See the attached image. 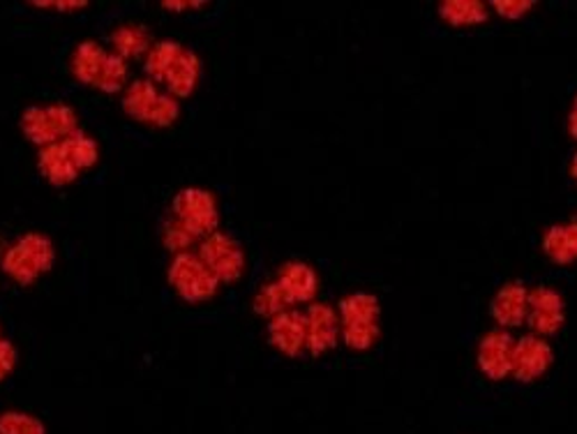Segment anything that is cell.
<instances>
[{"label": "cell", "instance_id": "obj_1", "mask_svg": "<svg viewBox=\"0 0 577 434\" xmlns=\"http://www.w3.org/2000/svg\"><path fill=\"white\" fill-rule=\"evenodd\" d=\"M340 337L353 351H368L381 335V303L374 294L353 292L338 305Z\"/></svg>", "mask_w": 577, "mask_h": 434}, {"label": "cell", "instance_id": "obj_2", "mask_svg": "<svg viewBox=\"0 0 577 434\" xmlns=\"http://www.w3.org/2000/svg\"><path fill=\"white\" fill-rule=\"evenodd\" d=\"M149 75L155 82H164L176 95H187L197 86L199 61L192 52H183L178 44L164 42L149 56Z\"/></svg>", "mask_w": 577, "mask_h": 434}, {"label": "cell", "instance_id": "obj_3", "mask_svg": "<svg viewBox=\"0 0 577 434\" xmlns=\"http://www.w3.org/2000/svg\"><path fill=\"white\" fill-rule=\"evenodd\" d=\"M72 67H75V75L84 84L102 90H118L126 79L123 61L113 54H107L95 42H86L79 46L75 58H72Z\"/></svg>", "mask_w": 577, "mask_h": 434}, {"label": "cell", "instance_id": "obj_4", "mask_svg": "<svg viewBox=\"0 0 577 434\" xmlns=\"http://www.w3.org/2000/svg\"><path fill=\"white\" fill-rule=\"evenodd\" d=\"M566 324V301L564 296L547 284H538L529 289V307L524 326L529 333L549 337L557 335Z\"/></svg>", "mask_w": 577, "mask_h": 434}, {"label": "cell", "instance_id": "obj_5", "mask_svg": "<svg viewBox=\"0 0 577 434\" xmlns=\"http://www.w3.org/2000/svg\"><path fill=\"white\" fill-rule=\"evenodd\" d=\"M54 261V248L44 236H26L6 254L3 269L19 282L29 284L44 271H50Z\"/></svg>", "mask_w": 577, "mask_h": 434}, {"label": "cell", "instance_id": "obj_6", "mask_svg": "<svg viewBox=\"0 0 577 434\" xmlns=\"http://www.w3.org/2000/svg\"><path fill=\"white\" fill-rule=\"evenodd\" d=\"M172 284L185 301L199 303L208 301L218 292L220 280L213 275V271L206 267L199 254L183 252L176 257L172 267Z\"/></svg>", "mask_w": 577, "mask_h": 434}, {"label": "cell", "instance_id": "obj_7", "mask_svg": "<svg viewBox=\"0 0 577 434\" xmlns=\"http://www.w3.org/2000/svg\"><path fill=\"white\" fill-rule=\"evenodd\" d=\"M176 215H178V227L192 236V238H199V236H210L215 234V227H218V206H215V199L210 192L206 189H185L178 195L176 204Z\"/></svg>", "mask_w": 577, "mask_h": 434}, {"label": "cell", "instance_id": "obj_8", "mask_svg": "<svg viewBox=\"0 0 577 434\" xmlns=\"http://www.w3.org/2000/svg\"><path fill=\"white\" fill-rule=\"evenodd\" d=\"M555 364V349L547 343V337L526 333L515 340L513 349V372L511 377L520 383H534L547 375Z\"/></svg>", "mask_w": 577, "mask_h": 434}, {"label": "cell", "instance_id": "obj_9", "mask_svg": "<svg viewBox=\"0 0 577 434\" xmlns=\"http://www.w3.org/2000/svg\"><path fill=\"white\" fill-rule=\"evenodd\" d=\"M513 349H515V337L511 335V330L494 328L486 333L476 347L478 370L490 381L509 379L513 372Z\"/></svg>", "mask_w": 577, "mask_h": 434}, {"label": "cell", "instance_id": "obj_10", "mask_svg": "<svg viewBox=\"0 0 577 434\" xmlns=\"http://www.w3.org/2000/svg\"><path fill=\"white\" fill-rule=\"evenodd\" d=\"M202 261L220 282H236L246 273V254L236 240L227 234H210L199 252Z\"/></svg>", "mask_w": 577, "mask_h": 434}, {"label": "cell", "instance_id": "obj_11", "mask_svg": "<svg viewBox=\"0 0 577 434\" xmlns=\"http://www.w3.org/2000/svg\"><path fill=\"white\" fill-rule=\"evenodd\" d=\"M126 111L141 120V123L153 126H170L178 116V107L174 105V100L164 98L149 82H137L134 86H130L126 95Z\"/></svg>", "mask_w": 577, "mask_h": 434}, {"label": "cell", "instance_id": "obj_12", "mask_svg": "<svg viewBox=\"0 0 577 434\" xmlns=\"http://www.w3.org/2000/svg\"><path fill=\"white\" fill-rule=\"evenodd\" d=\"M75 111L65 107H33L23 116V130L37 143H58L75 132Z\"/></svg>", "mask_w": 577, "mask_h": 434}, {"label": "cell", "instance_id": "obj_13", "mask_svg": "<svg viewBox=\"0 0 577 434\" xmlns=\"http://www.w3.org/2000/svg\"><path fill=\"white\" fill-rule=\"evenodd\" d=\"M303 315H305V330H307V351L312 356H324L330 349L338 347L340 340L338 310H333L326 303H309Z\"/></svg>", "mask_w": 577, "mask_h": 434}, {"label": "cell", "instance_id": "obj_14", "mask_svg": "<svg viewBox=\"0 0 577 434\" xmlns=\"http://www.w3.org/2000/svg\"><path fill=\"white\" fill-rule=\"evenodd\" d=\"M529 286L524 282H507L497 289L490 301V317L501 330H515L526 322Z\"/></svg>", "mask_w": 577, "mask_h": 434}, {"label": "cell", "instance_id": "obj_15", "mask_svg": "<svg viewBox=\"0 0 577 434\" xmlns=\"http://www.w3.org/2000/svg\"><path fill=\"white\" fill-rule=\"evenodd\" d=\"M269 343L284 356H301L307 351V330L305 315L301 310L292 307L280 312L269 324Z\"/></svg>", "mask_w": 577, "mask_h": 434}, {"label": "cell", "instance_id": "obj_16", "mask_svg": "<svg viewBox=\"0 0 577 434\" xmlns=\"http://www.w3.org/2000/svg\"><path fill=\"white\" fill-rule=\"evenodd\" d=\"M275 284L280 286V292L284 294L288 307L312 303L319 292V278L315 269L307 267L303 261H288L280 269Z\"/></svg>", "mask_w": 577, "mask_h": 434}, {"label": "cell", "instance_id": "obj_17", "mask_svg": "<svg viewBox=\"0 0 577 434\" xmlns=\"http://www.w3.org/2000/svg\"><path fill=\"white\" fill-rule=\"evenodd\" d=\"M543 254L557 263V267H570L577 261V220L562 225H552L541 240Z\"/></svg>", "mask_w": 577, "mask_h": 434}, {"label": "cell", "instance_id": "obj_18", "mask_svg": "<svg viewBox=\"0 0 577 434\" xmlns=\"http://www.w3.org/2000/svg\"><path fill=\"white\" fill-rule=\"evenodd\" d=\"M439 19L450 29H476L490 19V6L480 0H442L437 6Z\"/></svg>", "mask_w": 577, "mask_h": 434}, {"label": "cell", "instance_id": "obj_19", "mask_svg": "<svg viewBox=\"0 0 577 434\" xmlns=\"http://www.w3.org/2000/svg\"><path fill=\"white\" fill-rule=\"evenodd\" d=\"M40 169L44 172V176L56 185H65L69 181H75L77 172H79V166L75 164V160H72V155L65 147V141L50 143V147L42 151Z\"/></svg>", "mask_w": 577, "mask_h": 434}, {"label": "cell", "instance_id": "obj_20", "mask_svg": "<svg viewBox=\"0 0 577 434\" xmlns=\"http://www.w3.org/2000/svg\"><path fill=\"white\" fill-rule=\"evenodd\" d=\"M284 310H292V307H288V303H286L284 294L280 292V286L275 284V280L269 282V284H263L259 289V294L254 296V312H257V315L273 319Z\"/></svg>", "mask_w": 577, "mask_h": 434}, {"label": "cell", "instance_id": "obj_21", "mask_svg": "<svg viewBox=\"0 0 577 434\" xmlns=\"http://www.w3.org/2000/svg\"><path fill=\"white\" fill-rule=\"evenodd\" d=\"M116 52L123 56H137L149 50V35L143 33L139 26H123L113 33Z\"/></svg>", "mask_w": 577, "mask_h": 434}, {"label": "cell", "instance_id": "obj_22", "mask_svg": "<svg viewBox=\"0 0 577 434\" xmlns=\"http://www.w3.org/2000/svg\"><path fill=\"white\" fill-rule=\"evenodd\" d=\"M0 434H44V425L23 412L0 414Z\"/></svg>", "mask_w": 577, "mask_h": 434}, {"label": "cell", "instance_id": "obj_23", "mask_svg": "<svg viewBox=\"0 0 577 434\" xmlns=\"http://www.w3.org/2000/svg\"><path fill=\"white\" fill-rule=\"evenodd\" d=\"M490 8L503 19L518 21L526 14H532V10L536 8V0H492Z\"/></svg>", "mask_w": 577, "mask_h": 434}, {"label": "cell", "instance_id": "obj_24", "mask_svg": "<svg viewBox=\"0 0 577 434\" xmlns=\"http://www.w3.org/2000/svg\"><path fill=\"white\" fill-rule=\"evenodd\" d=\"M17 366V349L8 343L0 340V381H3Z\"/></svg>", "mask_w": 577, "mask_h": 434}, {"label": "cell", "instance_id": "obj_25", "mask_svg": "<svg viewBox=\"0 0 577 434\" xmlns=\"http://www.w3.org/2000/svg\"><path fill=\"white\" fill-rule=\"evenodd\" d=\"M566 128H568V134L570 139L577 141V95L573 98V105L568 109V118H566Z\"/></svg>", "mask_w": 577, "mask_h": 434}, {"label": "cell", "instance_id": "obj_26", "mask_svg": "<svg viewBox=\"0 0 577 434\" xmlns=\"http://www.w3.org/2000/svg\"><path fill=\"white\" fill-rule=\"evenodd\" d=\"M568 174H570L573 183L577 185V153H575V155H573V160H570V166H568Z\"/></svg>", "mask_w": 577, "mask_h": 434}]
</instances>
